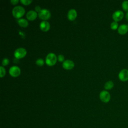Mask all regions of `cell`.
Here are the masks:
<instances>
[{
    "instance_id": "cell-9",
    "label": "cell",
    "mask_w": 128,
    "mask_h": 128,
    "mask_svg": "<svg viewBox=\"0 0 128 128\" xmlns=\"http://www.w3.org/2000/svg\"><path fill=\"white\" fill-rule=\"evenodd\" d=\"M74 62L70 60H67L64 61L62 63V66L66 70H70L74 67Z\"/></svg>"
},
{
    "instance_id": "cell-15",
    "label": "cell",
    "mask_w": 128,
    "mask_h": 128,
    "mask_svg": "<svg viewBox=\"0 0 128 128\" xmlns=\"http://www.w3.org/2000/svg\"><path fill=\"white\" fill-rule=\"evenodd\" d=\"M113 86H114V82L111 80L106 82L104 86V87L106 90H110L112 88Z\"/></svg>"
},
{
    "instance_id": "cell-12",
    "label": "cell",
    "mask_w": 128,
    "mask_h": 128,
    "mask_svg": "<svg viewBox=\"0 0 128 128\" xmlns=\"http://www.w3.org/2000/svg\"><path fill=\"white\" fill-rule=\"evenodd\" d=\"M77 16L76 11L74 9H70L68 13V18L70 20H74Z\"/></svg>"
},
{
    "instance_id": "cell-5",
    "label": "cell",
    "mask_w": 128,
    "mask_h": 128,
    "mask_svg": "<svg viewBox=\"0 0 128 128\" xmlns=\"http://www.w3.org/2000/svg\"><path fill=\"white\" fill-rule=\"evenodd\" d=\"M100 98L102 102H107L110 100V94L106 90H102L100 94Z\"/></svg>"
},
{
    "instance_id": "cell-20",
    "label": "cell",
    "mask_w": 128,
    "mask_h": 128,
    "mask_svg": "<svg viewBox=\"0 0 128 128\" xmlns=\"http://www.w3.org/2000/svg\"><path fill=\"white\" fill-rule=\"evenodd\" d=\"M20 2L24 4V5H28L29 4L30 2H32V0H20Z\"/></svg>"
},
{
    "instance_id": "cell-18",
    "label": "cell",
    "mask_w": 128,
    "mask_h": 128,
    "mask_svg": "<svg viewBox=\"0 0 128 128\" xmlns=\"http://www.w3.org/2000/svg\"><path fill=\"white\" fill-rule=\"evenodd\" d=\"M36 64L37 65H38V66H42L44 64V60L42 58H38L36 60Z\"/></svg>"
},
{
    "instance_id": "cell-11",
    "label": "cell",
    "mask_w": 128,
    "mask_h": 128,
    "mask_svg": "<svg viewBox=\"0 0 128 128\" xmlns=\"http://www.w3.org/2000/svg\"><path fill=\"white\" fill-rule=\"evenodd\" d=\"M26 16L28 20H34L35 18H36V16H37V14L36 12L34 10H30V11H28L26 15Z\"/></svg>"
},
{
    "instance_id": "cell-7",
    "label": "cell",
    "mask_w": 128,
    "mask_h": 128,
    "mask_svg": "<svg viewBox=\"0 0 128 128\" xmlns=\"http://www.w3.org/2000/svg\"><path fill=\"white\" fill-rule=\"evenodd\" d=\"M118 78L122 81L124 82L128 80V70L127 69H122L118 74Z\"/></svg>"
},
{
    "instance_id": "cell-14",
    "label": "cell",
    "mask_w": 128,
    "mask_h": 128,
    "mask_svg": "<svg viewBox=\"0 0 128 128\" xmlns=\"http://www.w3.org/2000/svg\"><path fill=\"white\" fill-rule=\"evenodd\" d=\"M18 22V24L22 27H26L28 26V22L24 18H20Z\"/></svg>"
},
{
    "instance_id": "cell-25",
    "label": "cell",
    "mask_w": 128,
    "mask_h": 128,
    "mask_svg": "<svg viewBox=\"0 0 128 128\" xmlns=\"http://www.w3.org/2000/svg\"><path fill=\"white\" fill-rule=\"evenodd\" d=\"M126 20H128V12H126Z\"/></svg>"
},
{
    "instance_id": "cell-23",
    "label": "cell",
    "mask_w": 128,
    "mask_h": 128,
    "mask_svg": "<svg viewBox=\"0 0 128 128\" xmlns=\"http://www.w3.org/2000/svg\"><path fill=\"white\" fill-rule=\"evenodd\" d=\"M35 10L36 12H40V10H41V8H40V7L38 6H37L35 7Z\"/></svg>"
},
{
    "instance_id": "cell-6",
    "label": "cell",
    "mask_w": 128,
    "mask_h": 128,
    "mask_svg": "<svg viewBox=\"0 0 128 128\" xmlns=\"http://www.w3.org/2000/svg\"><path fill=\"white\" fill-rule=\"evenodd\" d=\"M10 74L14 77H16L18 76L20 74V70L18 66H12L10 68L9 70Z\"/></svg>"
},
{
    "instance_id": "cell-2",
    "label": "cell",
    "mask_w": 128,
    "mask_h": 128,
    "mask_svg": "<svg viewBox=\"0 0 128 128\" xmlns=\"http://www.w3.org/2000/svg\"><path fill=\"white\" fill-rule=\"evenodd\" d=\"M56 56L54 53H49L46 56V64L50 66L54 65L56 62Z\"/></svg>"
},
{
    "instance_id": "cell-19",
    "label": "cell",
    "mask_w": 128,
    "mask_h": 128,
    "mask_svg": "<svg viewBox=\"0 0 128 128\" xmlns=\"http://www.w3.org/2000/svg\"><path fill=\"white\" fill-rule=\"evenodd\" d=\"M0 77L2 78L3 77L5 74H6V70L4 68V67L2 66H0Z\"/></svg>"
},
{
    "instance_id": "cell-17",
    "label": "cell",
    "mask_w": 128,
    "mask_h": 128,
    "mask_svg": "<svg viewBox=\"0 0 128 128\" xmlns=\"http://www.w3.org/2000/svg\"><path fill=\"white\" fill-rule=\"evenodd\" d=\"M118 27V24L117 22L114 21L112 22L110 24V28L112 30H116Z\"/></svg>"
},
{
    "instance_id": "cell-24",
    "label": "cell",
    "mask_w": 128,
    "mask_h": 128,
    "mask_svg": "<svg viewBox=\"0 0 128 128\" xmlns=\"http://www.w3.org/2000/svg\"><path fill=\"white\" fill-rule=\"evenodd\" d=\"M18 2V0H10V2L12 4H16Z\"/></svg>"
},
{
    "instance_id": "cell-22",
    "label": "cell",
    "mask_w": 128,
    "mask_h": 128,
    "mask_svg": "<svg viewBox=\"0 0 128 128\" xmlns=\"http://www.w3.org/2000/svg\"><path fill=\"white\" fill-rule=\"evenodd\" d=\"M64 56L62 54H59L58 56V59L60 62H62L64 60Z\"/></svg>"
},
{
    "instance_id": "cell-1",
    "label": "cell",
    "mask_w": 128,
    "mask_h": 128,
    "mask_svg": "<svg viewBox=\"0 0 128 128\" xmlns=\"http://www.w3.org/2000/svg\"><path fill=\"white\" fill-rule=\"evenodd\" d=\"M25 10L23 7L20 6L14 7L12 10V14L13 16L17 18L22 17L24 14Z\"/></svg>"
},
{
    "instance_id": "cell-16",
    "label": "cell",
    "mask_w": 128,
    "mask_h": 128,
    "mask_svg": "<svg viewBox=\"0 0 128 128\" xmlns=\"http://www.w3.org/2000/svg\"><path fill=\"white\" fill-rule=\"evenodd\" d=\"M122 8L125 11H128V0H124L122 2Z\"/></svg>"
},
{
    "instance_id": "cell-3",
    "label": "cell",
    "mask_w": 128,
    "mask_h": 128,
    "mask_svg": "<svg viewBox=\"0 0 128 128\" xmlns=\"http://www.w3.org/2000/svg\"><path fill=\"white\" fill-rule=\"evenodd\" d=\"M38 16L40 18L43 20H46L50 17V12L47 9L44 8L38 13Z\"/></svg>"
},
{
    "instance_id": "cell-10",
    "label": "cell",
    "mask_w": 128,
    "mask_h": 128,
    "mask_svg": "<svg viewBox=\"0 0 128 128\" xmlns=\"http://www.w3.org/2000/svg\"><path fill=\"white\" fill-rule=\"evenodd\" d=\"M40 28L42 31L46 32L50 29V24L46 20H43L40 23Z\"/></svg>"
},
{
    "instance_id": "cell-8",
    "label": "cell",
    "mask_w": 128,
    "mask_h": 128,
    "mask_svg": "<svg viewBox=\"0 0 128 128\" xmlns=\"http://www.w3.org/2000/svg\"><path fill=\"white\" fill-rule=\"evenodd\" d=\"M124 12L120 10H118L115 11L112 14V18L116 22L119 21L121 20L124 17Z\"/></svg>"
},
{
    "instance_id": "cell-4",
    "label": "cell",
    "mask_w": 128,
    "mask_h": 128,
    "mask_svg": "<svg viewBox=\"0 0 128 128\" xmlns=\"http://www.w3.org/2000/svg\"><path fill=\"white\" fill-rule=\"evenodd\" d=\"M26 54V51L23 48H19L16 50L14 52V56L17 58H21L24 57Z\"/></svg>"
},
{
    "instance_id": "cell-13",
    "label": "cell",
    "mask_w": 128,
    "mask_h": 128,
    "mask_svg": "<svg viewBox=\"0 0 128 128\" xmlns=\"http://www.w3.org/2000/svg\"><path fill=\"white\" fill-rule=\"evenodd\" d=\"M128 31V25L122 24L120 25L118 28V32L119 34H124L127 32Z\"/></svg>"
},
{
    "instance_id": "cell-21",
    "label": "cell",
    "mask_w": 128,
    "mask_h": 128,
    "mask_svg": "<svg viewBox=\"0 0 128 128\" xmlns=\"http://www.w3.org/2000/svg\"><path fill=\"white\" fill-rule=\"evenodd\" d=\"M9 63V60L7 58H4L2 60V66H6Z\"/></svg>"
}]
</instances>
